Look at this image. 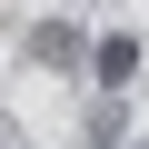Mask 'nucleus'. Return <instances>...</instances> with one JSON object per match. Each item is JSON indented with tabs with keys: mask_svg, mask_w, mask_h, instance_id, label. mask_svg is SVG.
Returning <instances> with one entry per match:
<instances>
[{
	"mask_svg": "<svg viewBox=\"0 0 149 149\" xmlns=\"http://www.w3.org/2000/svg\"><path fill=\"white\" fill-rule=\"evenodd\" d=\"M90 50H100V40H80L70 20H40V30H30V60H50V70H80Z\"/></svg>",
	"mask_w": 149,
	"mask_h": 149,
	"instance_id": "obj_2",
	"label": "nucleus"
},
{
	"mask_svg": "<svg viewBox=\"0 0 149 149\" xmlns=\"http://www.w3.org/2000/svg\"><path fill=\"white\" fill-rule=\"evenodd\" d=\"M90 80H100V90H129V80H139V30H109V40L90 50Z\"/></svg>",
	"mask_w": 149,
	"mask_h": 149,
	"instance_id": "obj_1",
	"label": "nucleus"
}]
</instances>
